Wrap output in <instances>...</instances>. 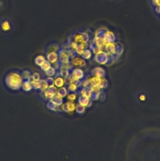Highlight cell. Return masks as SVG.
I'll return each mask as SVG.
<instances>
[{
	"instance_id": "obj_11",
	"label": "cell",
	"mask_w": 160,
	"mask_h": 161,
	"mask_svg": "<svg viewBox=\"0 0 160 161\" xmlns=\"http://www.w3.org/2000/svg\"><path fill=\"white\" fill-rule=\"evenodd\" d=\"M56 95H57L59 96H60L61 98H64L65 96H67L68 95V91H67V87H62L58 88Z\"/></svg>"
},
{
	"instance_id": "obj_28",
	"label": "cell",
	"mask_w": 160,
	"mask_h": 161,
	"mask_svg": "<svg viewBox=\"0 0 160 161\" xmlns=\"http://www.w3.org/2000/svg\"><path fill=\"white\" fill-rule=\"evenodd\" d=\"M107 85V81L105 79H102L101 81V83L100 85H99V86H98V88H100V89H102V88H104L106 87Z\"/></svg>"
},
{
	"instance_id": "obj_21",
	"label": "cell",
	"mask_w": 160,
	"mask_h": 161,
	"mask_svg": "<svg viewBox=\"0 0 160 161\" xmlns=\"http://www.w3.org/2000/svg\"><path fill=\"white\" fill-rule=\"evenodd\" d=\"M67 89L68 93H75L77 90L78 89V86L74 84V83H71V84L68 85Z\"/></svg>"
},
{
	"instance_id": "obj_15",
	"label": "cell",
	"mask_w": 160,
	"mask_h": 161,
	"mask_svg": "<svg viewBox=\"0 0 160 161\" xmlns=\"http://www.w3.org/2000/svg\"><path fill=\"white\" fill-rule=\"evenodd\" d=\"M1 28L3 32H8L11 30V25L8 20H4L1 23Z\"/></svg>"
},
{
	"instance_id": "obj_4",
	"label": "cell",
	"mask_w": 160,
	"mask_h": 161,
	"mask_svg": "<svg viewBox=\"0 0 160 161\" xmlns=\"http://www.w3.org/2000/svg\"><path fill=\"white\" fill-rule=\"evenodd\" d=\"M46 60H47L51 64H53L56 61H58L59 56L56 52H49L46 54Z\"/></svg>"
},
{
	"instance_id": "obj_26",
	"label": "cell",
	"mask_w": 160,
	"mask_h": 161,
	"mask_svg": "<svg viewBox=\"0 0 160 161\" xmlns=\"http://www.w3.org/2000/svg\"><path fill=\"white\" fill-rule=\"evenodd\" d=\"M31 78L35 81H40L41 79V76L38 72H33V73L32 74Z\"/></svg>"
},
{
	"instance_id": "obj_13",
	"label": "cell",
	"mask_w": 160,
	"mask_h": 161,
	"mask_svg": "<svg viewBox=\"0 0 160 161\" xmlns=\"http://www.w3.org/2000/svg\"><path fill=\"white\" fill-rule=\"evenodd\" d=\"M59 73L62 77H63L64 78H65V77H68L70 76V72H69V69L66 68V67L61 66L60 67V72Z\"/></svg>"
},
{
	"instance_id": "obj_1",
	"label": "cell",
	"mask_w": 160,
	"mask_h": 161,
	"mask_svg": "<svg viewBox=\"0 0 160 161\" xmlns=\"http://www.w3.org/2000/svg\"><path fill=\"white\" fill-rule=\"evenodd\" d=\"M4 82L10 90L17 91L22 88L23 79L20 72L18 71H12L5 76Z\"/></svg>"
},
{
	"instance_id": "obj_16",
	"label": "cell",
	"mask_w": 160,
	"mask_h": 161,
	"mask_svg": "<svg viewBox=\"0 0 160 161\" xmlns=\"http://www.w3.org/2000/svg\"><path fill=\"white\" fill-rule=\"evenodd\" d=\"M40 91L42 93H44L46 90H48L49 88V85L46 83L45 79H41L40 80Z\"/></svg>"
},
{
	"instance_id": "obj_18",
	"label": "cell",
	"mask_w": 160,
	"mask_h": 161,
	"mask_svg": "<svg viewBox=\"0 0 160 161\" xmlns=\"http://www.w3.org/2000/svg\"><path fill=\"white\" fill-rule=\"evenodd\" d=\"M51 66H51V64L50 63V62H49L46 59V60L43 63V64L40 66V68L42 71L46 72V71H48Z\"/></svg>"
},
{
	"instance_id": "obj_27",
	"label": "cell",
	"mask_w": 160,
	"mask_h": 161,
	"mask_svg": "<svg viewBox=\"0 0 160 161\" xmlns=\"http://www.w3.org/2000/svg\"><path fill=\"white\" fill-rule=\"evenodd\" d=\"M76 110H77V112L79 113H83L85 110V108L83 106H82L81 105H80V104H78V105H77V107H76Z\"/></svg>"
},
{
	"instance_id": "obj_3",
	"label": "cell",
	"mask_w": 160,
	"mask_h": 161,
	"mask_svg": "<svg viewBox=\"0 0 160 161\" xmlns=\"http://www.w3.org/2000/svg\"><path fill=\"white\" fill-rule=\"evenodd\" d=\"M61 110L66 112V113H70L73 111L75 109V106L73 103L71 102H67L65 103H63L62 105L60 106Z\"/></svg>"
},
{
	"instance_id": "obj_5",
	"label": "cell",
	"mask_w": 160,
	"mask_h": 161,
	"mask_svg": "<svg viewBox=\"0 0 160 161\" xmlns=\"http://www.w3.org/2000/svg\"><path fill=\"white\" fill-rule=\"evenodd\" d=\"M59 56V62L62 64H69V55L68 54H67L65 52L62 50L60 51L58 54Z\"/></svg>"
},
{
	"instance_id": "obj_8",
	"label": "cell",
	"mask_w": 160,
	"mask_h": 161,
	"mask_svg": "<svg viewBox=\"0 0 160 161\" xmlns=\"http://www.w3.org/2000/svg\"><path fill=\"white\" fill-rule=\"evenodd\" d=\"M46 107H47L49 110L55 112H60L62 110L60 106L55 105V104L53 103L51 101H49L47 104H46Z\"/></svg>"
},
{
	"instance_id": "obj_30",
	"label": "cell",
	"mask_w": 160,
	"mask_h": 161,
	"mask_svg": "<svg viewBox=\"0 0 160 161\" xmlns=\"http://www.w3.org/2000/svg\"><path fill=\"white\" fill-rule=\"evenodd\" d=\"M141 100H145V96H141Z\"/></svg>"
},
{
	"instance_id": "obj_10",
	"label": "cell",
	"mask_w": 160,
	"mask_h": 161,
	"mask_svg": "<svg viewBox=\"0 0 160 161\" xmlns=\"http://www.w3.org/2000/svg\"><path fill=\"white\" fill-rule=\"evenodd\" d=\"M101 79L99 77H93V78L89 80V84L92 87H98L99 85H100Z\"/></svg>"
},
{
	"instance_id": "obj_12",
	"label": "cell",
	"mask_w": 160,
	"mask_h": 161,
	"mask_svg": "<svg viewBox=\"0 0 160 161\" xmlns=\"http://www.w3.org/2000/svg\"><path fill=\"white\" fill-rule=\"evenodd\" d=\"M50 101L53 103L55 104V105L60 106L64 103V98H61L57 95H56Z\"/></svg>"
},
{
	"instance_id": "obj_23",
	"label": "cell",
	"mask_w": 160,
	"mask_h": 161,
	"mask_svg": "<svg viewBox=\"0 0 160 161\" xmlns=\"http://www.w3.org/2000/svg\"><path fill=\"white\" fill-rule=\"evenodd\" d=\"M72 63L73 65L76 66H83L85 64L84 60H81L79 58H75L72 61Z\"/></svg>"
},
{
	"instance_id": "obj_25",
	"label": "cell",
	"mask_w": 160,
	"mask_h": 161,
	"mask_svg": "<svg viewBox=\"0 0 160 161\" xmlns=\"http://www.w3.org/2000/svg\"><path fill=\"white\" fill-rule=\"evenodd\" d=\"M54 80L55 79L53 77H47L45 79V81L46 83H47V85H49V87L54 86Z\"/></svg>"
},
{
	"instance_id": "obj_19",
	"label": "cell",
	"mask_w": 160,
	"mask_h": 161,
	"mask_svg": "<svg viewBox=\"0 0 160 161\" xmlns=\"http://www.w3.org/2000/svg\"><path fill=\"white\" fill-rule=\"evenodd\" d=\"M31 82V84H32L33 90H39L40 88V81H35L33 79H32L30 77V79L29 80Z\"/></svg>"
},
{
	"instance_id": "obj_14",
	"label": "cell",
	"mask_w": 160,
	"mask_h": 161,
	"mask_svg": "<svg viewBox=\"0 0 160 161\" xmlns=\"http://www.w3.org/2000/svg\"><path fill=\"white\" fill-rule=\"evenodd\" d=\"M46 60V59L45 57L42 55H39L38 56H37L35 59V64L40 67L43 64V62Z\"/></svg>"
},
{
	"instance_id": "obj_2",
	"label": "cell",
	"mask_w": 160,
	"mask_h": 161,
	"mask_svg": "<svg viewBox=\"0 0 160 161\" xmlns=\"http://www.w3.org/2000/svg\"><path fill=\"white\" fill-rule=\"evenodd\" d=\"M57 90H58V88L55 86L49 87L48 90H46L44 92V95H43L44 98L46 100L50 101L56 95Z\"/></svg>"
},
{
	"instance_id": "obj_9",
	"label": "cell",
	"mask_w": 160,
	"mask_h": 161,
	"mask_svg": "<svg viewBox=\"0 0 160 161\" xmlns=\"http://www.w3.org/2000/svg\"><path fill=\"white\" fill-rule=\"evenodd\" d=\"M22 89L25 92H30L33 90L32 84L29 80L23 81L22 86Z\"/></svg>"
},
{
	"instance_id": "obj_20",
	"label": "cell",
	"mask_w": 160,
	"mask_h": 161,
	"mask_svg": "<svg viewBox=\"0 0 160 161\" xmlns=\"http://www.w3.org/2000/svg\"><path fill=\"white\" fill-rule=\"evenodd\" d=\"M79 103L82 106H89V103H90L88 98L81 96L79 99Z\"/></svg>"
},
{
	"instance_id": "obj_22",
	"label": "cell",
	"mask_w": 160,
	"mask_h": 161,
	"mask_svg": "<svg viewBox=\"0 0 160 161\" xmlns=\"http://www.w3.org/2000/svg\"><path fill=\"white\" fill-rule=\"evenodd\" d=\"M56 73V69L52 66H51L48 71L45 72V75L47 77H54L55 76Z\"/></svg>"
},
{
	"instance_id": "obj_6",
	"label": "cell",
	"mask_w": 160,
	"mask_h": 161,
	"mask_svg": "<svg viewBox=\"0 0 160 161\" xmlns=\"http://www.w3.org/2000/svg\"><path fill=\"white\" fill-rule=\"evenodd\" d=\"M72 79L74 80H80L83 77V72H82L80 69H76L72 71V74H70Z\"/></svg>"
},
{
	"instance_id": "obj_17",
	"label": "cell",
	"mask_w": 160,
	"mask_h": 161,
	"mask_svg": "<svg viewBox=\"0 0 160 161\" xmlns=\"http://www.w3.org/2000/svg\"><path fill=\"white\" fill-rule=\"evenodd\" d=\"M32 73L31 72L28 70H24L21 72V75L23 81H27L30 80V77H32Z\"/></svg>"
},
{
	"instance_id": "obj_7",
	"label": "cell",
	"mask_w": 160,
	"mask_h": 161,
	"mask_svg": "<svg viewBox=\"0 0 160 161\" xmlns=\"http://www.w3.org/2000/svg\"><path fill=\"white\" fill-rule=\"evenodd\" d=\"M54 79V86L57 88L63 87L65 85V79L61 76L55 77Z\"/></svg>"
},
{
	"instance_id": "obj_29",
	"label": "cell",
	"mask_w": 160,
	"mask_h": 161,
	"mask_svg": "<svg viewBox=\"0 0 160 161\" xmlns=\"http://www.w3.org/2000/svg\"><path fill=\"white\" fill-rule=\"evenodd\" d=\"M76 94H74V93H68L67 99L70 101H74L76 99Z\"/></svg>"
},
{
	"instance_id": "obj_24",
	"label": "cell",
	"mask_w": 160,
	"mask_h": 161,
	"mask_svg": "<svg viewBox=\"0 0 160 161\" xmlns=\"http://www.w3.org/2000/svg\"><path fill=\"white\" fill-rule=\"evenodd\" d=\"M59 50V47L56 44L50 45L47 48L48 52H57Z\"/></svg>"
}]
</instances>
